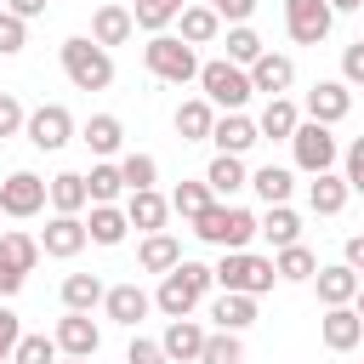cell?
<instances>
[{"instance_id":"1","label":"cell","mask_w":364,"mask_h":364,"mask_svg":"<svg viewBox=\"0 0 364 364\" xmlns=\"http://www.w3.org/2000/svg\"><path fill=\"white\" fill-rule=\"evenodd\" d=\"M193 233H199L205 245H216V250H250V239L262 233V216L216 199V205H205V210L193 216Z\"/></svg>"},{"instance_id":"2","label":"cell","mask_w":364,"mask_h":364,"mask_svg":"<svg viewBox=\"0 0 364 364\" xmlns=\"http://www.w3.org/2000/svg\"><path fill=\"white\" fill-rule=\"evenodd\" d=\"M210 284H216V267H205V262H188V256H182V267H171V273L159 279L154 307H159L165 318H188V313H193V301H199Z\"/></svg>"},{"instance_id":"3","label":"cell","mask_w":364,"mask_h":364,"mask_svg":"<svg viewBox=\"0 0 364 364\" xmlns=\"http://www.w3.org/2000/svg\"><path fill=\"white\" fill-rule=\"evenodd\" d=\"M57 57H63V74H68L80 91H108V85H114V57H108L91 34H68V40L57 46Z\"/></svg>"},{"instance_id":"4","label":"cell","mask_w":364,"mask_h":364,"mask_svg":"<svg viewBox=\"0 0 364 364\" xmlns=\"http://www.w3.org/2000/svg\"><path fill=\"white\" fill-rule=\"evenodd\" d=\"M142 63H148V74H154V80H165V85H188V80H199V68H205L182 34H148Z\"/></svg>"},{"instance_id":"5","label":"cell","mask_w":364,"mask_h":364,"mask_svg":"<svg viewBox=\"0 0 364 364\" xmlns=\"http://www.w3.org/2000/svg\"><path fill=\"white\" fill-rule=\"evenodd\" d=\"M199 85H205V102H210V108H222V114H239V108L256 97L250 68H239V63H228V57L205 63V68H199Z\"/></svg>"},{"instance_id":"6","label":"cell","mask_w":364,"mask_h":364,"mask_svg":"<svg viewBox=\"0 0 364 364\" xmlns=\"http://www.w3.org/2000/svg\"><path fill=\"white\" fill-rule=\"evenodd\" d=\"M273 279H279L273 256L222 250V262H216V284H222V290H239V296H262V290H273Z\"/></svg>"},{"instance_id":"7","label":"cell","mask_w":364,"mask_h":364,"mask_svg":"<svg viewBox=\"0 0 364 364\" xmlns=\"http://www.w3.org/2000/svg\"><path fill=\"white\" fill-rule=\"evenodd\" d=\"M290 154H296V165H301L307 176H324V171L336 165V136H330V125L301 119V125H296V136H290Z\"/></svg>"},{"instance_id":"8","label":"cell","mask_w":364,"mask_h":364,"mask_svg":"<svg viewBox=\"0 0 364 364\" xmlns=\"http://www.w3.org/2000/svg\"><path fill=\"white\" fill-rule=\"evenodd\" d=\"M46 199H51V182L34 171H11L0 182V216H40Z\"/></svg>"},{"instance_id":"9","label":"cell","mask_w":364,"mask_h":364,"mask_svg":"<svg viewBox=\"0 0 364 364\" xmlns=\"http://www.w3.org/2000/svg\"><path fill=\"white\" fill-rule=\"evenodd\" d=\"M23 136H28L40 154H57V148H68V136H74V114H68L63 102H40V108L28 114V125H23Z\"/></svg>"},{"instance_id":"10","label":"cell","mask_w":364,"mask_h":364,"mask_svg":"<svg viewBox=\"0 0 364 364\" xmlns=\"http://www.w3.org/2000/svg\"><path fill=\"white\" fill-rule=\"evenodd\" d=\"M330 23H336L330 0H284V28L296 46H318L330 34Z\"/></svg>"},{"instance_id":"11","label":"cell","mask_w":364,"mask_h":364,"mask_svg":"<svg viewBox=\"0 0 364 364\" xmlns=\"http://www.w3.org/2000/svg\"><path fill=\"white\" fill-rule=\"evenodd\" d=\"M347 114H353V85H347V80H318V85L307 91V119L336 125V119H347Z\"/></svg>"},{"instance_id":"12","label":"cell","mask_w":364,"mask_h":364,"mask_svg":"<svg viewBox=\"0 0 364 364\" xmlns=\"http://www.w3.org/2000/svg\"><path fill=\"white\" fill-rule=\"evenodd\" d=\"M102 347V330L91 324V313H63L57 318V353L63 358H91Z\"/></svg>"},{"instance_id":"13","label":"cell","mask_w":364,"mask_h":364,"mask_svg":"<svg viewBox=\"0 0 364 364\" xmlns=\"http://www.w3.org/2000/svg\"><path fill=\"white\" fill-rule=\"evenodd\" d=\"M85 245H91V233H85V222H80V216H51V222H46V239H40V250H46V256L68 262V256H80Z\"/></svg>"},{"instance_id":"14","label":"cell","mask_w":364,"mask_h":364,"mask_svg":"<svg viewBox=\"0 0 364 364\" xmlns=\"http://www.w3.org/2000/svg\"><path fill=\"white\" fill-rule=\"evenodd\" d=\"M148 307H154V296H148L142 284H114V290L102 296V313H108L114 324H125V330H136V324L148 318Z\"/></svg>"},{"instance_id":"15","label":"cell","mask_w":364,"mask_h":364,"mask_svg":"<svg viewBox=\"0 0 364 364\" xmlns=\"http://www.w3.org/2000/svg\"><path fill=\"white\" fill-rule=\"evenodd\" d=\"M205 336H210V330H199L193 318H171V324H165V336H159V347H165V358H171V364H199Z\"/></svg>"},{"instance_id":"16","label":"cell","mask_w":364,"mask_h":364,"mask_svg":"<svg viewBox=\"0 0 364 364\" xmlns=\"http://www.w3.org/2000/svg\"><path fill=\"white\" fill-rule=\"evenodd\" d=\"M318 336H324V347H330V353H353V347L364 341V318H358L353 307H324Z\"/></svg>"},{"instance_id":"17","label":"cell","mask_w":364,"mask_h":364,"mask_svg":"<svg viewBox=\"0 0 364 364\" xmlns=\"http://www.w3.org/2000/svg\"><path fill=\"white\" fill-rule=\"evenodd\" d=\"M250 85H256V91H267V97H284V91L296 85V63H290L284 51H262V57H256V68H250Z\"/></svg>"},{"instance_id":"18","label":"cell","mask_w":364,"mask_h":364,"mask_svg":"<svg viewBox=\"0 0 364 364\" xmlns=\"http://www.w3.org/2000/svg\"><path fill=\"white\" fill-rule=\"evenodd\" d=\"M125 216H131V228H136V233H165L171 199H165V193H154V188H142V193H125Z\"/></svg>"},{"instance_id":"19","label":"cell","mask_w":364,"mask_h":364,"mask_svg":"<svg viewBox=\"0 0 364 364\" xmlns=\"http://www.w3.org/2000/svg\"><path fill=\"white\" fill-rule=\"evenodd\" d=\"M313 284H318V301H324V307H353V296H358L364 279H358L347 262H336V267H318Z\"/></svg>"},{"instance_id":"20","label":"cell","mask_w":364,"mask_h":364,"mask_svg":"<svg viewBox=\"0 0 364 364\" xmlns=\"http://www.w3.org/2000/svg\"><path fill=\"white\" fill-rule=\"evenodd\" d=\"M136 34V17L125 11V6H97V17H91V40L108 51V46H125Z\"/></svg>"},{"instance_id":"21","label":"cell","mask_w":364,"mask_h":364,"mask_svg":"<svg viewBox=\"0 0 364 364\" xmlns=\"http://www.w3.org/2000/svg\"><path fill=\"white\" fill-rule=\"evenodd\" d=\"M296 125H301V108H296L290 97H267V108H262L256 131H262L267 142H290V136H296Z\"/></svg>"},{"instance_id":"22","label":"cell","mask_w":364,"mask_h":364,"mask_svg":"<svg viewBox=\"0 0 364 364\" xmlns=\"http://www.w3.org/2000/svg\"><path fill=\"white\" fill-rule=\"evenodd\" d=\"M210 142H216V154H245V148L262 142V131H256V119H245V114H222L216 131H210Z\"/></svg>"},{"instance_id":"23","label":"cell","mask_w":364,"mask_h":364,"mask_svg":"<svg viewBox=\"0 0 364 364\" xmlns=\"http://www.w3.org/2000/svg\"><path fill=\"white\" fill-rule=\"evenodd\" d=\"M210 318H216V330H250L256 324V296H239V290H222L216 301H210Z\"/></svg>"},{"instance_id":"24","label":"cell","mask_w":364,"mask_h":364,"mask_svg":"<svg viewBox=\"0 0 364 364\" xmlns=\"http://www.w3.org/2000/svg\"><path fill=\"white\" fill-rule=\"evenodd\" d=\"M210 131H216V108H210L205 97H188V102L176 108V136H182V142H210Z\"/></svg>"},{"instance_id":"25","label":"cell","mask_w":364,"mask_h":364,"mask_svg":"<svg viewBox=\"0 0 364 364\" xmlns=\"http://www.w3.org/2000/svg\"><path fill=\"white\" fill-rule=\"evenodd\" d=\"M80 142H85L91 154H102V159H108V154H119V142H125V125H119L114 114H91V119L80 125Z\"/></svg>"},{"instance_id":"26","label":"cell","mask_w":364,"mask_h":364,"mask_svg":"<svg viewBox=\"0 0 364 364\" xmlns=\"http://www.w3.org/2000/svg\"><path fill=\"white\" fill-rule=\"evenodd\" d=\"M205 182H210V193H216V199H228V193L250 188V171H245V159H239V154H216V159H210V171H205Z\"/></svg>"},{"instance_id":"27","label":"cell","mask_w":364,"mask_h":364,"mask_svg":"<svg viewBox=\"0 0 364 364\" xmlns=\"http://www.w3.org/2000/svg\"><path fill=\"white\" fill-rule=\"evenodd\" d=\"M347 176H336V171H324V176H313V188H307V205H313V216H341V205H347Z\"/></svg>"},{"instance_id":"28","label":"cell","mask_w":364,"mask_h":364,"mask_svg":"<svg viewBox=\"0 0 364 364\" xmlns=\"http://www.w3.org/2000/svg\"><path fill=\"white\" fill-rule=\"evenodd\" d=\"M85 233H91V245H119V239L131 233V216H125L119 205H91Z\"/></svg>"},{"instance_id":"29","label":"cell","mask_w":364,"mask_h":364,"mask_svg":"<svg viewBox=\"0 0 364 364\" xmlns=\"http://www.w3.org/2000/svg\"><path fill=\"white\" fill-rule=\"evenodd\" d=\"M136 262H142V273H171V267H182V245L171 239V233H148L142 239V250H136Z\"/></svg>"},{"instance_id":"30","label":"cell","mask_w":364,"mask_h":364,"mask_svg":"<svg viewBox=\"0 0 364 364\" xmlns=\"http://www.w3.org/2000/svg\"><path fill=\"white\" fill-rule=\"evenodd\" d=\"M51 205H57V216H80V210L91 205V188H85V176H80V171H63V176H51Z\"/></svg>"},{"instance_id":"31","label":"cell","mask_w":364,"mask_h":364,"mask_svg":"<svg viewBox=\"0 0 364 364\" xmlns=\"http://www.w3.org/2000/svg\"><path fill=\"white\" fill-rule=\"evenodd\" d=\"M262 239H267L273 250L301 245V216H296L290 205H267V216H262Z\"/></svg>"},{"instance_id":"32","label":"cell","mask_w":364,"mask_h":364,"mask_svg":"<svg viewBox=\"0 0 364 364\" xmlns=\"http://www.w3.org/2000/svg\"><path fill=\"white\" fill-rule=\"evenodd\" d=\"M102 296H108V284H102L97 273H68V279H63V307H68V313H91Z\"/></svg>"},{"instance_id":"33","label":"cell","mask_w":364,"mask_h":364,"mask_svg":"<svg viewBox=\"0 0 364 364\" xmlns=\"http://www.w3.org/2000/svg\"><path fill=\"white\" fill-rule=\"evenodd\" d=\"M40 256H46V250H40V239H28V233H17V228H6V233H0V267L28 273Z\"/></svg>"},{"instance_id":"34","label":"cell","mask_w":364,"mask_h":364,"mask_svg":"<svg viewBox=\"0 0 364 364\" xmlns=\"http://www.w3.org/2000/svg\"><path fill=\"white\" fill-rule=\"evenodd\" d=\"M176 23H182V40H188V46H210V40L222 34V17H216L210 6H182Z\"/></svg>"},{"instance_id":"35","label":"cell","mask_w":364,"mask_h":364,"mask_svg":"<svg viewBox=\"0 0 364 364\" xmlns=\"http://www.w3.org/2000/svg\"><path fill=\"white\" fill-rule=\"evenodd\" d=\"M250 188L262 193V205H290V188H296V176H290L284 165H262V171L250 176Z\"/></svg>"},{"instance_id":"36","label":"cell","mask_w":364,"mask_h":364,"mask_svg":"<svg viewBox=\"0 0 364 364\" xmlns=\"http://www.w3.org/2000/svg\"><path fill=\"white\" fill-rule=\"evenodd\" d=\"M85 188H91V205H114L119 193H131L125 188V176H119V165H91V176H85Z\"/></svg>"},{"instance_id":"37","label":"cell","mask_w":364,"mask_h":364,"mask_svg":"<svg viewBox=\"0 0 364 364\" xmlns=\"http://www.w3.org/2000/svg\"><path fill=\"white\" fill-rule=\"evenodd\" d=\"M273 267H279V279L301 284V279H313V273H318V256H313L307 245H284V250L273 256Z\"/></svg>"},{"instance_id":"38","label":"cell","mask_w":364,"mask_h":364,"mask_svg":"<svg viewBox=\"0 0 364 364\" xmlns=\"http://www.w3.org/2000/svg\"><path fill=\"white\" fill-rule=\"evenodd\" d=\"M136 28H148V34H165L176 17H182V0H136Z\"/></svg>"},{"instance_id":"39","label":"cell","mask_w":364,"mask_h":364,"mask_svg":"<svg viewBox=\"0 0 364 364\" xmlns=\"http://www.w3.org/2000/svg\"><path fill=\"white\" fill-rule=\"evenodd\" d=\"M205 205H216L210 182H176V193H171V210H176V216H188V222H193Z\"/></svg>"},{"instance_id":"40","label":"cell","mask_w":364,"mask_h":364,"mask_svg":"<svg viewBox=\"0 0 364 364\" xmlns=\"http://www.w3.org/2000/svg\"><path fill=\"white\" fill-rule=\"evenodd\" d=\"M262 51H267V46L256 40V28H245V23H239V28H228V63L256 68V57H262Z\"/></svg>"},{"instance_id":"41","label":"cell","mask_w":364,"mask_h":364,"mask_svg":"<svg viewBox=\"0 0 364 364\" xmlns=\"http://www.w3.org/2000/svg\"><path fill=\"white\" fill-rule=\"evenodd\" d=\"M239 358H245V347H239V336H233V330H210V336H205L199 364H239Z\"/></svg>"},{"instance_id":"42","label":"cell","mask_w":364,"mask_h":364,"mask_svg":"<svg viewBox=\"0 0 364 364\" xmlns=\"http://www.w3.org/2000/svg\"><path fill=\"white\" fill-rule=\"evenodd\" d=\"M119 176H125L131 193H142V188H154L159 165H154V154H125V159H119Z\"/></svg>"},{"instance_id":"43","label":"cell","mask_w":364,"mask_h":364,"mask_svg":"<svg viewBox=\"0 0 364 364\" xmlns=\"http://www.w3.org/2000/svg\"><path fill=\"white\" fill-rule=\"evenodd\" d=\"M11 364H57V336H23Z\"/></svg>"},{"instance_id":"44","label":"cell","mask_w":364,"mask_h":364,"mask_svg":"<svg viewBox=\"0 0 364 364\" xmlns=\"http://www.w3.org/2000/svg\"><path fill=\"white\" fill-rule=\"evenodd\" d=\"M28 46V23L17 11H0V57H17Z\"/></svg>"},{"instance_id":"45","label":"cell","mask_w":364,"mask_h":364,"mask_svg":"<svg viewBox=\"0 0 364 364\" xmlns=\"http://www.w3.org/2000/svg\"><path fill=\"white\" fill-rule=\"evenodd\" d=\"M28 125V114H23V102L11 97V91H0V136H17Z\"/></svg>"},{"instance_id":"46","label":"cell","mask_w":364,"mask_h":364,"mask_svg":"<svg viewBox=\"0 0 364 364\" xmlns=\"http://www.w3.org/2000/svg\"><path fill=\"white\" fill-rule=\"evenodd\" d=\"M17 341H23V324H17V313H11V307H0V364L17 353Z\"/></svg>"},{"instance_id":"47","label":"cell","mask_w":364,"mask_h":364,"mask_svg":"<svg viewBox=\"0 0 364 364\" xmlns=\"http://www.w3.org/2000/svg\"><path fill=\"white\" fill-rule=\"evenodd\" d=\"M125 364H171V358H165L159 341H142V336H136V341L125 347Z\"/></svg>"},{"instance_id":"48","label":"cell","mask_w":364,"mask_h":364,"mask_svg":"<svg viewBox=\"0 0 364 364\" xmlns=\"http://www.w3.org/2000/svg\"><path fill=\"white\" fill-rule=\"evenodd\" d=\"M341 80H347V85H364V40H353V46L341 51Z\"/></svg>"},{"instance_id":"49","label":"cell","mask_w":364,"mask_h":364,"mask_svg":"<svg viewBox=\"0 0 364 364\" xmlns=\"http://www.w3.org/2000/svg\"><path fill=\"white\" fill-rule=\"evenodd\" d=\"M205 6H210V11H216V17H228V23H233V28H239V23H245V17H250V11H256V0H205Z\"/></svg>"},{"instance_id":"50","label":"cell","mask_w":364,"mask_h":364,"mask_svg":"<svg viewBox=\"0 0 364 364\" xmlns=\"http://www.w3.org/2000/svg\"><path fill=\"white\" fill-rule=\"evenodd\" d=\"M347 188H353V193H364V136L347 148Z\"/></svg>"},{"instance_id":"51","label":"cell","mask_w":364,"mask_h":364,"mask_svg":"<svg viewBox=\"0 0 364 364\" xmlns=\"http://www.w3.org/2000/svg\"><path fill=\"white\" fill-rule=\"evenodd\" d=\"M341 256H347V267H353V273H358V279H364V233H353V239H347V250H341Z\"/></svg>"},{"instance_id":"52","label":"cell","mask_w":364,"mask_h":364,"mask_svg":"<svg viewBox=\"0 0 364 364\" xmlns=\"http://www.w3.org/2000/svg\"><path fill=\"white\" fill-rule=\"evenodd\" d=\"M46 6H51V0H6V11H17L23 23H28V17H40Z\"/></svg>"},{"instance_id":"53","label":"cell","mask_w":364,"mask_h":364,"mask_svg":"<svg viewBox=\"0 0 364 364\" xmlns=\"http://www.w3.org/2000/svg\"><path fill=\"white\" fill-rule=\"evenodd\" d=\"M23 279H28V273H17V267H0V296H17V290H23Z\"/></svg>"},{"instance_id":"54","label":"cell","mask_w":364,"mask_h":364,"mask_svg":"<svg viewBox=\"0 0 364 364\" xmlns=\"http://www.w3.org/2000/svg\"><path fill=\"white\" fill-rule=\"evenodd\" d=\"M364 0H330V11H358Z\"/></svg>"},{"instance_id":"55","label":"cell","mask_w":364,"mask_h":364,"mask_svg":"<svg viewBox=\"0 0 364 364\" xmlns=\"http://www.w3.org/2000/svg\"><path fill=\"white\" fill-rule=\"evenodd\" d=\"M353 313H358V318H364V284H358V296H353Z\"/></svg>"},{"instance_id":"56","label":"cell","mask_w":364,"mask_h":364,"mask_svg":"<svg viewBox=\"0 0 364 364\" xmlns=\"http://www.w3.org/2000/svg\"><path fill=\"white\" fill-rule=\"evenodd\" d=\"M63 364H91V358H63Z\"/></svg>"},{"instance_id":"57","label":"cell","mask_w":364,"mask_h":364,"mask_svg":"<svg viewBox=\"0 0 364 364\" xmlns=\"http://www.w3.org/2000/svg\"><path fill=\"white\" fill-rule=\"evenodd\" d=\"M102 6H119V0H102Z\"/></svg>"}]
</instances>
